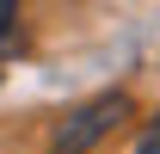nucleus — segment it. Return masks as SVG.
Instances as JSON below:
<instances>
[{
  "label": "nucleus",
  "mask_w": 160,
  "mask_h": 154,
  "mask_svg": "<svg viewBox=\"0 0 160 154\" xmlns=\"http://www.w3.org/2000/svg\"><path fill=\"white\" fill-rule=\"evenodd\" d=\"M19 6L25 0H0V62L19 56Z\"/></svg>",
  "instance_id": "nucleus-2"
},
{
  "label": "nucleus",
  "mask_w": 160,
  "mask_h": 154,
  "mask_svg": "<svg viewBox=\"0 0 160 154\" xmlns=\"http://www.w3.org/2000/svg\"><path fill=\"white\" fill-rule=\"evenodd\" d=\"M123 117H129V93H99V99H86V105H74V111L56 123L49 154H92Z\"/></svg>",
  "instance_id": "nucleus-1"
},
{
  "label": "nucleus",
  "mask_w": 160,
  "mask_h": 154,
  "mask_svg": "<svg viewBox=\"0 0 160 154\" xmlns=\"http://www.w3.org/2000/svg\"><path fill=\"white\" fill-rule=\"evenodd\" d=\"M136 154H160V117H154V123H148V136H142V142H136Z\"/></svg>",
  "instance_id": "nucleus-3"
}]
</instances>
